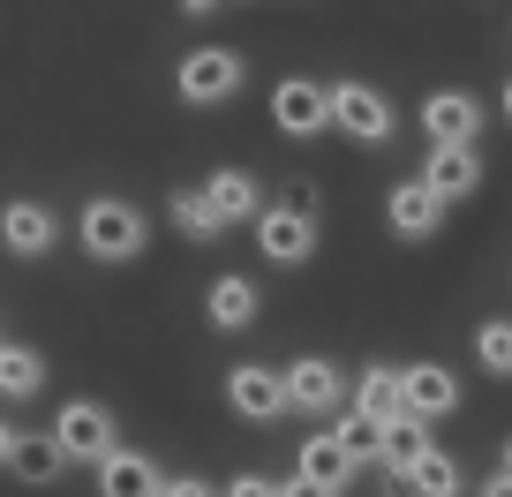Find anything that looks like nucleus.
<instances>
[{
  "instance_id": "1",
  "label": "nucleus",
  "mask_w": 512,
  "mask_h": 497,
  "mask_svg": "<svg viewBox=\"0 0 512 497\" xmlns=\"http://www.w3.org/2000/svg\"><path fill=\"white\" fill-rule=\"evenodd\" d=\"M76 241L91 264H136L151 249V219L144 204H128V196H91L76 211Z\"/></svg>"
},
{
  "instance_id": "2",
  "label": "nucleus",
  "mask_w": 512,
  "mask_h": 497,
  "mask_svg": "<svg viewBox=\"0 0 512 497\" xmlns=\"http://www.w3.org/2000/svg\"><path fill=\"white\" fill-rule=\"evenodd\" d=\"M332 129L347 136V144H392V136H400V106H392L377 83L339 76L332 83Z\"/></svg>"
},
{
  "instance_id": "3",
  "label": "nucleus",
  "mask_w": 512,
  "mask_h": 497,
  "mask_svg": "<svg viewBox=\"0 0 512 497\" xmlns=\"http://www.w3.org/2000/svg\"><path fill=\"white\" fill-rule=\"evenodd\" d=\"M241 83H249V68H241L234 46H196V53H181V68H174V98L196 106V113L241 98Z\"/></svg>"
},
{
  "instance_id": "4",
  "label": "nucleus",
  "mask_w": 512,
  "mask_h": 497,
  "mask_svg": "<svg viewBox=\"0 0 512 497\" xmlns=\"http://www.w3.org/2000/svg\"><path fill=\"white\" fill-rule=\"evenodd\" d=\"M53 445H61L68 467H106L113 452H121V422L98 400H68L61 415H53Z\"/></svg>"
},
{
  "instance_id": "5",
  "label": "nucleus",
  "mask_w": 512,
  "mask_h": 497,
  "mask_svg": "<svg viewBox=\"0 0 512 497\" xmlns=\"http://www.w3.org/2000/svg\"><path fill=\"white\" fill-rule=\"evenodd\" d=\"M279 385H287V415L332 422L339 407H347V369H339L332 354H302V362H287V369H279Z\"/></svg>"
},
{
  "instance_id": "6",
  "label": "nucleus",
  "mask_w": 512,
  "mask_h": 497,
  "mask_svg": "<svg viewBox=\"0 0 512 497\" xmlns=\"http://www.w3.org/2000/svg\"><path fill=\"white\" fill-rule=\"evenodd\" d=\"M272 129L294 136V144H317L332 129V83L317 76H279L272 83Z\"/></svg>"
},
{
  "instance_id": "7",
  "label": "nucleus",
  "mask_w": 512,
  "mask_h": 497,
  "mask_svg": "<svg viewBox=\"0 0 512 497\" xmlns=\"http://www.w3.org/2000/svg\"><path fill=\"white\" fill-rule=\"evenodd\" d=\"M249 234H256V249H264V264H309L317 257V211H294V204H264L249 219Z\"/></svg>"
},
{
  "instance_id": "8",
  "label": "nucleus",
  "mask_w": 512,
  "mask_h": 497,
  "mask_svg": "<svg viewBox=\"0 0 512 497\" xmlns=\"http://www.w3.org/2000/svg\"><path fill=\"white\" fill-rule=\"evenodd\" d=\"M0 249L16 264H38L61 249V211L38 204V196H16V204H0Z\"/></svg>"
},
{
  "instance_id": "9",
  "label": "nucleus",
  "mask_w": 512,
  "mask_h": 497,
  "mask_svg": "<svg viewBox=\"0 0 512 497\" xmlns=\"http://www.w3.org/2000/svg\"><path fill=\"white\" fill-rule=\"evenodd\" d=\"M482 121H490V106L475 91H460V83H437L422 98V136L430 144H482Z\"/></svg>"
},
{
  "instance_id": "10",
  "label": "nucleus",
  "mask_w": 512,
  "mask_h": 497,
  "mask_svg": "<svg viewBox=\"0 0 512 497\" xmlns=\"http://www.w3.org/2000/svg\"><path fill=\"white\" fill-rule=\"evenodd\" d=\"M196 196L211 204V219H219V226H249L256 211L272 204V196H264V181H256L249 166H211V174L196 181Z\"/></svg>"
},
{
  "instance_id": "11",
  "label": "nucleus",
  "mask_w": 512,
  "mask_h": 497,
  "mask_svg": "<svg viewBox=\"0 0 512 497\" xmlns=\"http://www.w3.org/2000/svg\"><path fill=\"white\" fill-rule=\"evenodd\" d=\"M226 407H234L241 422H279V415H287L279 369L272 362H234V369H226Z\"/></svg>"
},
{
  "instance_id": "12",
  "label": "nucleus",
  "mask_w": 512,
  "mask_h": 497,
  "mask_svg": "<svg viewBox=\"0 0 512 497\" xmlns=\"http://www.w3.org/2000/svg\"><path fill=\"white\" fill-rule=\"evenodd\" d=\"M422 189L437 196V204H460V196H475L482 189V151L475 144H430L422 151Z\"/></svg>"
},
{
  "instance_id": "13",
  "label": "nucleus",
  "mask_w": 512,
  "mask_h": 497,
  "mask_svg": "<svg viewBox=\"0 0 512 497\" xmlns=\"http://www.w3.org/2000/svg\"><path fill=\"white\" fill-rule=\"evenodd\" d=\"M400 407H407L415 422L460 415V377H452L445 362H407V369H400Z\"/></svg>"
},
{
  "instance_id": "14",
  "label": "nucleus",
  "mask_w": 512,
  "mask_h": 497,
  "mask_svg": "<svg viewBox=\"0 0 512 497\" xmlns=\"http://www.w3.org/2000/svg\"><path fill=\"white\" fill-rule=\"evenodd\" d=\"M445 219H452V204H437L415 174L384 189V226H392L400 241H437V226H445Z\"/></svg>"
},
{
  "instance_id": "15",
  "label": "nucleus",
  "mask_w": 512,
  "mask_h": 497,
  "mask_svg": "<svg viewBox=\"0 0 512 497\" xmlns=\"http://www.w3.org/2000/svg\"><path fill=\"white\" fill-rule=\"evenodd\" d=\"M256 309H264V294H256V279H249V272H219V279L204 287V324H211V332H226V339L249 332Z\"/></svg>"
},
{
  "instance_id": "16",
  "label": "nucleus",
  "mask_w": 512,
  "mask_h": 497,
  "mask_svg": "<svg viewBox=\"0 0 512 497\" xmlns=\"http://www.w3.org/2000/svg\"><path fill=\"white\" fill-rule=\"evenodd\" d=\"M400 490L407 497H467V467L452 460V445H422L415 460H407Z\"/></svg>"
},
{
  "instance_id": "17",
  "label": "nucleus",
  "mask_w": 512,
  "mask_h": 497,
  "mask_svg": "<svg viewBox=\"0 0 512 497\" xmlns=\"http://www.w3.org/2000/svg\"><path fill=\"white\" fill-rule=\"evenodd\" d=\"M159 482H166V467L151 460V452H136V445H121L98 467V497H159Z\"/></svg>"
},
{
  "instance_id": "18",
  "label": "nucleus",
  "mask_w": 512,
  "mask_h": 497,
  "mask_svg": "<svg viewBox=\"0 0 512 497\" xmlns=\"http://www.w3.org/2000/svg\"><path fill=\"white\" fill-rule=\"evenodd\" d=\"M347 407H354V415H369L377 430H384V422H400L407 415V407H400V369H392V362H369L362 377L347 385Z\"/></svg>"
},
{
  "instance_id": "19",
  "label": "nucleus",
  "mask_w": 512,
  "mask_h": 497,
  "mask_svg": "<svg viewBox=\"0 0 512 497\" xmlns=\"http://www.w3.org/2000/svg\"><path fill=\"white\" fill-rule=\"evenodd\" d=\"M294 475H302V482H317V490H332V497H339V490H347L354 475H362V467H354L347 452L332 445V430H317V437H302V452H294Z\"/></svg>"
},
{
  "instance_id": "20",
  "label": "nucleus",
  "mask_w": 512,
  "mask_h": 497,
  "mask_svg": "<svg viewBox=\"0 0 512 497\" xmlns=\"http://www.w3.org/2000/svg\"><path fill=\"white\" fill-rule=\"evenodd\" d=\"M38 392H46V354L23 347V339H0V400L23 407V400H38Z\"/></svg>"
},
{
  "instance_id": "21",
  "label": "nucleus",
  "mask_w": 512,
  "mask_h": 497,
  "mask_svg": "<svg viewBox=\"0 0 512 497\" xmlns=\"http://www.w3.org/2000/svg\"><path fill=\"white\" fill-rule=\"evenodd\" d=\"M8 475L31 482V490H53V482L68 475V460H61V445H53V430H23V437H16V460H8Z\"/></svg>"
},
{
  "instance_id": "22",
  "label": "nucleus",
  "mask_w": 512,
  "mask_h": 497,
  "mask_svg": "<svg viewBox=\"0 0 512 497\" xmlns=\"http://www.w3.org/2000/svg\"><path fill=\"white\" fill-rule=\"evenodd\" d=\"M332 445L347 452L354 467H377V452H384V430H377L369 415H354V407H339V415H332Z\"/></svg>"
},
{
  "instance_id": "23",
  "label": "nucleus",
  "mask_w": 512,
  "mask_h": 497,
  "mask_svg": "<svg viewBox=\"0 0 512 497\" xmlns=\"http://www.w3.org/2000/svg\"><path fill=\"white\" fill-rule=\"evenodd\" d=\"M430 445V422H415V415H400V422H384V452H377V467L392 482L407 475V460H415V452Z\"/></svg>"
},
{
  "instance_id": "24",
  "label": "nucleus",
  "mask_w": 512,
  "mask_h": 497,
  "mask_svg": "<svg viewBox=\"0 0 512 497\" xmlns=\"http://www.w3.org/2000/svg\"><path fill=\"white\" fill-rule=\"evenodd\" d=\"M475 369L512 385V317H482L475 324Z\"/></svg>"
},
{
  "instance_id": "25",
  "label": "nucleus",
  "mask_w": 512,
  "mask_h": 497,
  "mask_svg": "<svg viewBox=\"0 0 512 497\" xmlns=\"http://www.w3.org/2000/svg\"><path fill=\"white\" fill-rule=\"evenodd\" d=\"M166 219H174V234H189V241H219V234H226L196 189H174V196H166Z\"/></svg>"
},
{
  "instance_id": "26",
  "label": "nucleus",
  "mask_w": 512,
  "mask_h": 497,
  "mask_svg": "<svg viewBox=\"0 0 512 497\" xmlns=\"http://www.w3.org/2000/svg\"><path fill=\"white\" fill-rule=\"evenodd\" d=\"M219 497H279V482H272V475H256V467H249V475H234Z\"/></svg>"
},
{
  "instance_id": "27",
  "label": "nucleus",
  "mask_w": 512,
  "mask_h": 497,
  "mask_svg": "<svg viewBox=\"0 0 512 497\" xmlns=\"http://www.w3.org/2000/svg\"><path fill=\"white\" fill-rule=\"evenodd\" d=\"M159 497H219V490H211L204 475H166V482H159Z\"/></svg>"
},
{
  "instance_id": "28",
  "label": "nucleus",
  "mask_w": 512,
  "mask_h": 497,
  "mask_svg": "<svg viewBox=\"0 0 512 497\" xmlns=\"http://www.w3.org/2000/svg\"><path fill=\"white\" fill-rule=\"evenodd\" d=\"M279 497H332V490H317V482H302V475H287V482H279Z\"/></svg>"
},
{
  "instance_id": "29",
  "label": "nucleus",
  "mask_w": 512,
  "mask_h": 497,
  "mask_svg": "<svg viewBox=\"0 0 512 497\" xmlns=\"http://www.w3.org/2000/svg\"><path fill=\"white\" fill-rule=\"evenodd\" d=\"M16 437H23V430H16V422H8V415H0V467L16 460Z\"/></svg>"
},
{
  "instance_id": "30",
  "label": "nucleus",
  "mask_w": 512,
  "mask_h": 497,
  "mask_svg": "<svg viewBox=\"0 0 512 497\" xmlns=\"http://www.w3.org/2000/svg\"><path fill=\"white\" fill-rule=\"evenodd\" d=\"M475 497H512V482H505V475H490V482H482Z\"/></svg>"
},
{
  "instance_id": "31",
  "label": "nucleus",
  "mask_w": 512,
  "mask_h": 497,
  "mask_svg": "<svg viewBox=\"0 0 512 497\" xmlns=\"http://www.w3.org/2000/svg\"><path fill=\"white\" fill-rule=\"evenodd\" d=\"M497 475H505V482H512V437H505V452H497Z\"/></svg>"
},
{
  "instance_id": "32",
  "label": "nucleus",
  "mask_w": 512,
  "mask_h": 497,
  "mask_svg": "<svg viewBox=\"0 0 512 497\" xmlns=\"http://www.w3.org/2000/svg\"><path fill=\"white\" fill-rule=\"evenodd\" d=\"M181 8H189V16H211V8H219V0H181Z\"/></svg>"
},
{
  "instance_id": "33",
  "label": "nucleus",
  "mask_w": 512,
  "mask_h": 497,
  "mask_svg": "<svg viewBox=\"0 0 512 497\" xmlns=\"http://www.w3.org/2000/svg\"><path fill=\"white\" fill-rule=\"evenodd\" d=\"M497 113H505V121H512V83H505V91H497Z\"/></svg>"
}]
</instances>
